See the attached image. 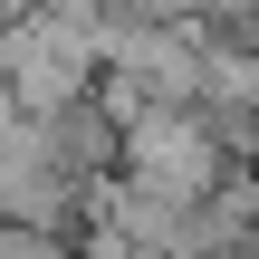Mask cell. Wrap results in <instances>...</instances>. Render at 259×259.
<instances>
[{
	"label": "cell",
	"instance_id": "obj_1",
	"mask_svg": "<svg viewBox=\"0 0 259 259\" xmlns=\"http://www.w3.org/2000/svg\"><path fill=\"white\" fill-rule=\"evenodd\" d=\"M231 163H240V154L221 144L211 106H173V96H154V106L125 125V173H135L144 192H163V202H202Z\"/></svg>",
	"mask_w": 259,
	"mask_h": 259
}]
</instances>
